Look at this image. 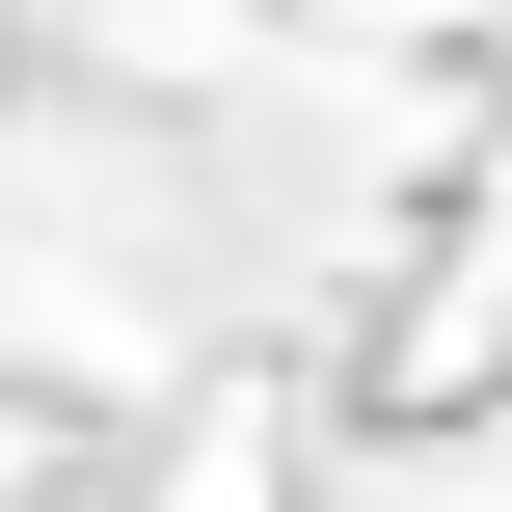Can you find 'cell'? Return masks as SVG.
<instances>
[]
</instances>
